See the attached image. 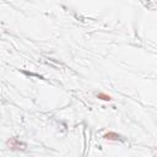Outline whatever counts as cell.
I'll list each match as a JSON object with an SVG mask.
<instances>
[{
	"label": "cell",
	"instance_id": "cell-1",
	"mask_svg": "<svg viewBox=\"0 0 157 157\" xmlns=\"http://www.w3.org/2000/svg\"><path fill=\"white\" fill-rule=\"evenodd\" d=\"M6 145H7V147L9 148H11V150H25V144L23 142H21L17 137H11L7 142H6Z\"/></svg>",
	"mask_w": 157,
	"mask_h": 157
},
{
	"label": "cell",
	"instance_id": "cell-2",
	"mask_svg": "<svg viewBox=\"0 0 157 157\" xmlns=\"http://www.w3.org/2000/svg\"><path fill=\"white\" fill-rule=\"evenodd\" d=\"M103 139L104 140H108V141H118V140H121L120 135L114 132V131H108L103 135Z\"/></svg>",
	"mask_w": 157,
	"mask_h": 157
},
{
	"label": "cell",
	"instance_id": "cell-3",
	"mask_svg": "<svg viewBox=\"0 0 157 157\" xmlns=\"http://www.w3.org/2000/svg\"><path fill=\"white\" fill-rule=\"evenodd\" d=\"M96 97H97L98 99H102V101H107V102H110V101H113V98H112L109 94H107V93H103V92H98V93L96 94Z\"/></svg>",
	"mask_w": 157,
	"mask_h": 157
}]
</instances>
